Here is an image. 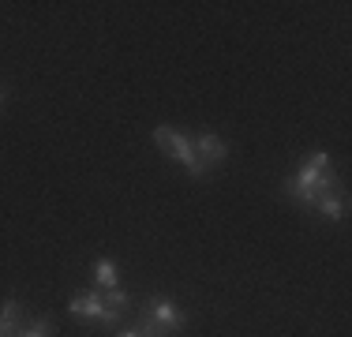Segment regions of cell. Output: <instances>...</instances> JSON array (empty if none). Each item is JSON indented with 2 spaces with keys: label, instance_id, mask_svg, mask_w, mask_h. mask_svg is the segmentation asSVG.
Here are the masks:
<instances>
[{
  "label": "cell",
  "instance_id": "cell-4",
  "mask_svg": "<svg viewBox=\"0 0 352 337\" xmlns=\"http://www.w3.org/2000/svg\"><path fill=\"white\" fill-rule=\"evenodd\" d=\"M68 311H72L75 318H90V323L105 326V330H113V326L120 323V311L105 307V300H102V292H98V289H90V292H79V296H72Z\"/></svg>",
  "mask_w": 352,
  "mask_h": 337
},
{
  "label": "cell",
  "instance_id": "cell-9",
  "mask_svg": "<svg viewBox=\"0 0 352 337\" xmlns=\"http://www.w3.org/2000/svg\"><path fill=\"white\" fill-rule=\"evenodd\" d=\"M102 300H105V307H113V311H128V303H131V296L128 292L120 289V285H116V289H102Z\"/></svg>",
  "mask_w": 352,
  "mask_h": 337
},
{
  "label": "cell",
  "instance_id": "cell-7",
  "mask_svg": "<svg viewBox=\"0 0 352 337\" xmlns=\"http://www.w3.org/2000/svg\"><path fill=\"white\" fill-rule=\"evenodd\" d=\"M315 210L326 217V221H341L349 206H345V195H341V191H330V195H322V199L315 202Z\"/></svg>",
  "mask_w": 352,
  "mask_h": 337
},
{
  "label": "cell",
  "instance_id": "cell-6",
  "mask_svg": "<svg viewBox=\"0 0 352 337\" xmlns=\"http://www.w3.org/2000/svg\"><path fill=\"white\" fill-rule=\"evenodd\" d=\"M19 330H23V303L19 300H4L0 303V334L19 337Z\"/></svg>",
  "mask_w": 352,
  "mask_h": 337
},
{
  "label": "cell",
  "instance_id": "cell-12",
  "mask_svg": "<svg viewBox=\"0 0 352 337\" xmlns=\"http://www.w3.org/2000/svg\"><path fill=\"white\" fill-rule=\"evenodd\" d=\"M113 337H142V334H139V330H135V326H131V330H116V334H113Z\"/></svg>",
  "mask_w": 352,
  "mask_h": 337
},
{
  "label": "cell",
  "instance_id": "cell-1",
  "mask_svg": "<svg viewBox=\"0 0 352 337\" xmlns=\"http://www.w3.org/2000/svg\"><path fill=\"white\" fill-rule=\"evenodd\" d=\"M330 191H338V184H333V173H315V168L300 165L296 173L285 180V195L296 199L300 206L315 210V202L322 195H330Z\"/></svg>",
  "mask_w": 352,
  "mask_h": 337
},
{
  "label": "cell",
  "instance_id": "cell-13",
  "mask_svg": "<svg viewBox=\"0 0 352 337\" xmlns=\"http://www.w3.org/2000/svg\"><path fill=\"white\" fill-rule=\"evenodd\" d=\"M4 98H8V94H4V87H0V105H4Z\"/></svg>",
  "mask_w": 352,
  "mask_h": 337
},
{
  "label": "cell",
  "instance_id": "cell-3",
  "mask_svg": "<svg viewBox=\"0 0 352 337\" xmlns=\"http://www.w3.org/2000/svg\"><path fill=\"white\" fill-rule=\"evenodd\" d=\"M142 318H146L150 326H157L165 337H173L176 330H184V323H188V315H184V307L169 296H150L146 307H142Z\"/></svg>",
  "mask_w": 352,
  "mask_h": 337
},
{
  "label": "cell",
  "instance_id": "cell-2",
  "mask_svg": "<svg viewBox=\"0 0 352 337\" xmlns=\"http://www.w3.org/2000/svg\"><path fill=\"white\" fill-rule=\"evenodd\" d=\"M154 142L165 150V154L173 157V162H180L184 168H188L195 180H203L210 168H206L203 162L195 157V146H191V135H184V131H176V128H169V124H162V128H154Z\"/></svg>",
  "mask_w": 352,
  "mask_h": 337
},
{
  "label": "cell",
  "instance_id": "cell-11",
  "mask_svg": "<svg viewBox=\"0 0 352 337\" xmlns=\"http://www.w3.org/2000/svg\"><path fill=\"white\" fill-rule=\"evenodd\" d=\"M307 168H315V173H333V162H330V154L326 150H315V154H307Z\"/></svg>",
  "mask_w": 352,
  "mask_h": 337
},
{
  "label": "cell",
  "instance_id": "cell-5",
  "mask_svg": "<svg viewBox=\"0 0 352 337\" xmlns=\"http://www.w3.org/2000/svg\"><path fill=\"white\" fill-rule=\"evenodd\" d=\"M191 146H195V157L203 162L206 168H217L229 157V142L214 131H203V135H191Z\"/></svg>",
  "mask_w": 352,
  "mask_h": 337
},
{
  "label": "cell",
  "instance_id": "cell-14",
  "mask_svg": "<svg viewBox=\"0 0 352 337\" xmlns=\"http://www.w3.org/2000/svg\"><path fill=\"white\" fill-rule=\"evenodd\" d=\"M0 337H4V334H0Z\"/></svg>",
  "mask_w": 352,
  "mask_h": 337
},
{
  "label": "cell",
  "instance_id": "cell-8",
  "mask_svg": "<svg viewBox=\"0 0 352 337\" xmlns=\"http://www.w3.org/2000/svg\"><path fill=\"white\" fill-rule=\"evenodd\" d=\"M94 281L102 285V289H116V281H120V270H116L113 259H98V263H94Z\"/></svg>",
  "mask_w": 352,
  "mask_h": 337
},
{
  "label": "cell",
  "instance_id": "cell-10",
  "mask_svg": "<svg viewBox=\"0 0 352 337\" xmlns=\"http://www.w3.org/2000/svg\"><path fill=\"white\" fill-rule=\"evenodd\" d=\"M19 337H53V318H49V315H38L30 326H23Z\"/></svg>",
  "mask_w": 352,
  "mask_h": 337
}]
</instances>
